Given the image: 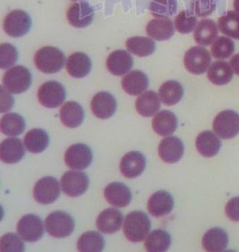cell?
Segmentation results:
<instances>
[{"instance_id": "cell-37", "label": "cell", "mask_w": 239, "mask_h": 252, "mask_svg": "<svg viewBox=\"0 0 239 252\" xmlns=\"http://www.w3.org/2000/svg\"><path fill=\"white\" fill-rule=\"evenodd\" d=\"M104 247L103 236L94 231L83 233L77 244V249L80 252H100L104 250Z\"/></svg>"}, {"instance_id": "cell-28", "label": "cell", "mask_w": 239, "mask_h": 252, "mask_svg": "<svg viewBox=\"0 0 239 252\" xmlns=\"http://www.w3.org/2000/svg\"><path fill=\"white\" fill-rule=\"evenodd\" d=\"M195 146L202 156L212 158L219 153L221 142L217 134L211 130H206L197 136Z\"/></svg>"}, {"instance_id": "cell-13", "label": "cell", "mask_w": 239, "mask_h": 252, "mask_svg": "<svg viewBox=\"0 0 239 252\" xmlns=\"http://www.w3.org/2000/svg\"><path fill=\"white\" fill-rule=\"evenodd\" d=\"M95 10L87 2H78L72 4L67 10V17L69 24L77 28L83 29L92 24Z\"/></svg>"}, {"instance_id": "cell-44", "label": "cell", "mask_w": 239, "mask_h": 252, "mask_svg": "<svg viewBox=\"0 0 239 252\" xmlns=\"http://www.w3.org/2000/svg\"><path fill=\"white\" fill-rule=\"evenodd\" d=\"M216 9V0H192L191 11L198 17H207Z\"/></svg>"}, {"instance_id": "cell-25", "label": "cell", "mask_w": 239, "mask_h": 252, "mask_svg": "<svg viewBox=\"0 0 239 252\" xmlns=\"http://www.w3.org/2000/svg\"><path fill=\"white\" fill-rule=\"evenodd\" d=\"M92 69V61L84 53H74L67 60V71L70 76L83 78Z\"/></svg>"}, {"instance_id": "cell-7", "label": "cell", "mask_w": 239, "mask_h": 252, "mask_svg": "<svg viewBox=\"0 0 239 252\" xmlns=\"http://www.w3.org/2000/svg\"><path fill=\"white\" fill-rule=\"evenodd\" d=\"M210 52L202 46L189 49L184 56V66L186 69L195 75L205 73L211 66Z\"/></svg>"}, {"instance_id": "cell-14", "label": "cell", "mask_w": 239, "mask_h": 252, "mask_svg": "<svg viewBox=\"0 0 239 252\" xmlns=\"http://www.w3.org/2000/svg\"><path fill=\"white\" fill-rule=\"evenodd\" d=\"M158 153L164 162L176 163L182 159L184 154V145L178 137H167L160 143Z\"/></svg>"}, {"instance_id": "cell-47", "label": "cell", "mask_w": 239, "mask_h": 252, "mask_svg": "<svg viewBox=\"0 0 239 252\" xmlns=\"http://www.w3.org/2000/svg\"><path fill=\"white\" fill-rule=\"evenodd\" d=\"M234 8L235 10L239 13V0H234Z\"/></svg>"}, {"instance_id": "cell-29", "label": "cell", "mask_w": 239, "mask_h": 252, "mask_svg": "<svg viewBox=\"0 0 239 252\" xmlns=\"http://www.w3.org/2000/svg\"><path fill=\"white\" fill-rule=\"evenodd\" d=\"M178 126V119L172 112L163 110L153 117V130L160 136H169L175 132Z\"/></svg>"}, {"instance_id": "cell-9", "label": "cell", "mask_w": 239, "mask_h": 252, "mask_svg": "<svg viewBox=\"0 0 239 252\" xmlns=\"http://www.w3.org/2000/svg\"><path fill=\"white\" fill-rule=\"evenodd\" d=\"M60 184L57 179L52 176H46L39 179L34 187V198L40 204L54 203L60 196Z\"/></svg>"}, {"instance_id": "cell-12", "label": "cell", "mask_w": 239, "mask_h": 252, "mask_svg": "<svg viewBox=\"0 0 239 252\" xmlns=\"http://www.w3.org/2000/svg\"><path fill=\"white\" fill-rule=\"evenodd\" d=\"M89 178L86 174L77 171H68L61 179L62 189L69 197H79L86 192L89 188Z\"/></svg>"}, {"instance_id": "cell-10", "label": "cell", "mask_w": 239, "mask_h": 252, "mask_svg": "<svg viewBox=\"0 0 239 252\" xmlns=\"http://www.w3.org/2000/svg\"><path fill=\"white\" fill-rule=\"evenodd\" d=\"M17 232L24 241L37 242L43 236L44 225L39 217L28 214L20 220Z\"/></svg>"}, {"instance_id": "cell-31", "label": "cell", "mask_w": 239, "mask_h": 252, "mask_svg": "<svg viewBox=\"0 0 239 252\" xmlns=\"http://www.w3.org/2000/svg\"><path fill=\"white\" fill-rule=\"evenodd\" d=\"M234 76V70L231 65L224 61H216L211 65L208 71V78L213 85L224 86L231 82Z\"/></svg>"}, {"instance_id": "cell-23", "label": "cell", "mask_w": 239, "mask_h": 252, "mask_svg": "<svg viewBox=\"0 0 239 252\" xmlns=\"http://www.w3.org/2000/svg\"><path fill=\"white\" fill-rule=\"evenodd\" d=\"M228 235L221 228H212L204 234L202 245L205 251L210 252H224L228 246Z\"/></svg>"}, {"instance_id": "cell-24", "label": "cell", "mask_w": 239, "mask_h": 252, "mask_svg": "<svg viewBox=\"0 0 239 252\" xmlns=\"http://www.w3.org/2000/svg\"><path fill=\"white\" fill-rule=\"evenodd\" d=\"M122 87L127 94L138 96L147 90L149 87V79L142 71L134 70L123 78Z\"/></svg>"}, {"instance_id": "cell-26", "label": "cell", "mask_w": 239, "mask_h": 252, "mask_svg": "<svg viewBox=\"0 0 239 252\" xmlns=\"http://www.w3.org/2000/svg\"><path fill=\"white\" fill-rule=\"evenodd\" d=\"M219 30L217 24L211 19H203L194 30L193 38L201 46H209L218 38Z\"/></svg>"}, {"instance_id": "cell-22", "label": "cell", "mask_w": 239, "mask_h": 252, "mask_svg": "<svg viewBox=\"0 0 239 252\" xmlns=\"http://www.w3.org/2000/svg\"><path fill=\"white\" fill-rule=\"evenodd\" d=\"M147 35L152 39L163 41L171 39L175 33L174 23L169 18H156L149 22L146 27Z\"/></svg>"}, {"instance_id": "cell-48", "label": "cell", "mask_w": 239, "mask_h": 252, "mask_svg": "<svg viewBox=\"0 0 239 252\" xmlns=\"http://www.w3.org/2000/svg\"><path fill=\"white\" fill-rule=\"evenodd\" d=\"M72 1H81V0H72Z\"/></svg>"}, {"instance_id": "cell-20", "label": "cell", "mask_w": 239, "mask_h": 252, "mask_svg": "<svg viewBox=\"0 0 239 252\" xmlns=\"http://www.w3.org/2000/svg\"><path fill=\"white\" fill-rule=\"evenodd\" d=\"M104 196L108 204L120 208L127 206L132 200V193L129 188L119 182L107 185L104 190Z\"/></svg>"}, {"instance_id": "cell-17", "label": "cell", "mask_w": 239, "mask_h": 252, "mask_svg": "<svg viewBox=\"0 0 239 252\" xmlns=\"http://www.w3.org/2000/svg\"><path fill=\"white\" fill-rule=\"evenodd\" d=\"M146 167V158L141 153L131 151L125 154L120 163V170L126 178H135L141 175Z\"/></svg>"}, {"instance_id": "cell-18", "label": "cell", "mask_w": 239, "mask_h": 252, "mask_svg": "<svg viewBox=\"0 0 239 252\" xmlns=\"http://www.w3.org/2000/svg\"><path fill=\"white\" fill-rule=\"evenodd\" d=\"M26 150L23 142L18 138L5 139L0 146V158L7 164H14L22 160Z\"/></svg>"}, {"instance_id": "cell-39", "label": "cell", "mask_w": 239, "mask_h": 252, "mask_svg": "<svg viewBox=\"0 0 239 252\" xmlns=\"http://www.w3.org/2000/svg\"><path fill=\"white\" fill-rule=\"evenodd\" d=\"M177 9V0H153L150 5V10L156 18H169L176 14Z\"/></svg>"}, {"instance_id": "cell-5", "label": "cell", "mask_w": 239, "mask_h": 252, "mask_svg": "<svg viewBox=\"0 0 239 252\" xmlns=\"http://www.w3.org/2000/svg\"><path fill=\"white\" fill-rule=\"evenodd\" d=\"M213 130L224 140L235 138L239 133V114L233 110L222 111L213 121Z\"/></svg>"}, {"instance_id": "cell-2", "label": "cell", "mask_w": 239, "mask_h": 252, "mask_svg": "<svg viewBox=\"0 0 239 252\" xmlns=\"http://www.w3.org/2000/svg\"><path fill=\"white\" fill-rule=\"evenodd\" d=\"M151 227V220L146 214L141 211H134L125 218L124 233L129 241L141 242L150 233Z\"/></svg>"}, {"instance_id": "cell-19", "label": "cell", "mask_w": 239, "mask_h": 252, "mask_svg": "<svg viewBox=\"0 0 239 252\" xmlns=\"http://www.w3.org/2000/svg\"><path fill=\"white\" fill-rule=\"evenodd\" d=\"M123 220L124 216L118 209L107 208L99 214L96 220V227L101 233L111 234L121 229Z\"/></svg>"}, {"instance_id": "cell-41", "label": "cell", "mask_w": 239, "mask_h": 252, "mask_svg": "<svg viewBox=\"0 0 239 252\" xmlns=\"http://www.w3.org/2000/svg\"><path fill=\"white\" fill-rule=\"evenodd\" d=\"M175 28L182 34H189L197 25V18L190 10H182L175 19Z\"/></svg>"}, {"instance_id": "cell-6", "label": "cell", "mask_w": 239, "mask_h": 252, "mask_svg": "<svg viewBox=\"0 0 239 252\" xmlns=\"http://www.w3.org/2000/svg\"><path fill=\"white\" fill-rule=\"evenodd\" d=\"M32 26V20L24 10H15L9 12L3 22L5 32L12 38H21L27 35Z\"/></svg>"}, {"instance_id": "cell-27", "label": "cell", "mask_w": 239, "mask_h": 252, "mask_svg": "<svg viewBox=\"0 0 239 252\" xmlns=\"http://www.w3.org/2000/svg\"><path fill=\"white\" fill-rule=\"evenodd\" d=\"M62 123L70 128L80 126L84 119V110L76 101H67L60 110Z\"/></svg>"}, {"instance_id": "cell-16", "label": "cell", "mask_w": 239, "mask_h": 252, "mask_svg": "<svg viewBox=\"0 0 239 252\" xmlns=\"http://www.w3.org/2000/svg\"><path fill=\"white\" fill-rule=\"evenodd\" d=\"M133 64V58L125 50L112 52L106 59V68L115 76H123L126 74L132 68Z\"/></svg>"}, {"instance_id": "cell-21", "label": "cell", "mask_w": 239, "mask_h": 252, "mask_svg": "<svg viewBox=\"0 0 239 252\" xmlns=\"http://www.w3.org/2000/svg\"><path fill=\"white\" fill-rule=\"evenodd\" d=\"M174 207V199L171 194L166 191H157L153 193L148 202L149 213L155 218L168 215Z\"/></svg>"}, {"instance_id": "cell-1", "label": "cell", "mask_w": 239, "mask_h": 252, "mask_svg": "<svg viewBox=\"0 0 239 252\" xmlns=\"http://www.w3.org/2000/svg\"><path fill=\"white\" fill-rule=\"evenodd\" d=\"M34 62L39 71L52 74L56 73L64 68L66 57L60 49L45 46L39 49L36 53Z\"/></svg>"}, {"instance_id": "cell-15", "label": "cell", "mask_w": 239, "mask_h": 252, "mask_svg": "<svg viewBox=\"0 0 239 252\" xmlns=\"http://www.w3.org/2000/svg\"><path fill=\"white\" fill-rule=\"evenodd\" d=\"M91 109L95 117L100 119H107L112 117L117 110L115 97L107 92H99L91 101Z\"/></svg>"}, {"instance_id": "cell-8", "label": "cell", "mask_w": 239, "mask_h": 252, "mask_svg": "<svg viewBox=\"0 0 239 252\" xmlns=\"http://www.w3.org/2000/svg\"><path fill=\"white\" fill-rule=\"evenodd\" d=\"M38 101L47 108H57L66 99V89L56 81H49L40 86L38 91Z\"/></svg>"}, {"instance_id": "cell-40", "label": "cell", "mask_w": 239, "mask_h": 252, "mask_svg": "<svg viewBox=\"0 0 239 252\" xmlns=\"http://www.w3.org/2000/svg\"><path fill=\"white\" fill-rule=\"evenodd\" d=\"M235 52V42L228 37H218L212 43L211 55L216 59H226Z\"/></svg>"}, {"instance_id": "cell-38", "label": "cell", "mask_w": 239, "mask_h": 252, "mask_svg": "<svg viewBox=\"0 0 239 252\" xmlns=\"http://www.w3.org/2000/svg\"><path fill=\"white\" fill-rule=\"evenodd\" d=\"M218 27L225 36L239 39V13L236 10H229L218 20Z\"/></svg>"}, {"instance_id": "cell-35", "label": "cell", "mask_w": 239, "mask_h": 252, "mask_svg": "<svg viewBox=\"0 0 239 252\" xmlns=\"http://www.w3.org/2000/svg\"><path fill=\"white\" fill-rule=\"evenodd\" d=\"M171 245L170 234L163 230H155L145 241V249L149 252H166Z\"/></svg>"}, {"instance_id": "cell-30", "label": "cell", "mask_w": 239, "mask_h": 252, "mask_svg": "<svg viewBox=\"0 0 239 252\" xmlns=\"http://www.w3.org/2000/svg\"><path fill=\"white\" fill-rule=\"evenodd\" d=\"M160 97L154 91L144 92L137 97L135 101V109L137 113L144 117H153L161 107Z\"/></svg>"}, {"instance_id": "cell-42", "label": "cell", "mask_w": 239, "mask_h": 252, "mask_svg": "<svg viewBox=\"0 0 239 252\" xmlns=\"http://www.w3.org/2000/svg\"><path fill=\"white\" fill-rule=\"evenodd\" d=\"M18 51L10 43H3L0 46V68L3 69L12 67L18 60Z\"/></svg>"}, {"instance_id": "cell-11", "label": "cell", "mask_w": 239, "mask_h": 252, "mask_svg": "<svg viewBox=\"0 0 239 252\" xmlns=\"http://www.w3.org/2000/svg\"><path fill=\"white\" fill-rule=\"evenodd\" d=\"M93 161L91 148L83 144L69 146L65 154V162L72 170H84Z\"/></svg>"}, {"instance_id": "cell-32", "label": "cell", "mask_w": 239, "mask_h": 252, "mask_svg": "<svg viewBox=\"0 0 239 252\" xmlns=\"http://www.w3.org/2000/svg\"><path fill=\"white\" fill-rule=\"evenodd\" d=\"M50 138L47 132L41 128L29 130L25 137V146L29 152L38 154L43 152L49 146Z\"/></svg>"}, {"instance_id": "cell-43", "label": "cell", "mask_w": 239, "mask_h": 252, "mask_svg": "<svg viewBox=\"0 0 239 252\" xmlns=\"http://www.w3.org/2000/svg\"><path fill=\"white\" fill-rule=\"evenodd\" d=\"M22 237L15 233H7L0 238V252H22L25 251V244Z\"/></svg>"}, {"instance_id": "cell-36", "label": "cell", "mask_w": 239, "mask_h": 252, "mask_svg": "<svg viewBox=\"0 0 239 252\" xmlns=\"http://www.w3.org/2000/svg\"><path fill=\"white\" fill-rule=\"evenodd\" d=\"M1 132L7 136H18L22 134L26 128V121L18 114H6L1 118Z\"/></svg>"}, {"instance_id": "cell-4", "label": "cell", "mask_w": 239, "mask_h": 252, "mask_svg": "<svg viewBox=\"0 0 239 252\" xmlns=\"http://www.w3.org/2000/svg\"><path fill=\"white\" fill-rule=\"evenodd\" d=\"M47 233L55 238H65L73 233L75 221L69 214L55 211L50 214L45 220Z\"/></svg>"}, {"instance_id": "cell-3", "label": "cell", "mask_w": 239, "mask_h": 252, "mask_svg": "<svg viewBox=\"0 0 239 252\" xmlns=\"http://www.w3.org/2000/svg\"><path fill=\"white\" fill-rule=\"evenodd\" d=\"M32 84V75L28 68L15 66L8 69L3 77V87L12 94H21L28 90Z\"/></svg>"}, {"instance_id": "cell-46", "label": "cell", "mask_w": 239, "mask_h": 252, "mask_svg": "<svg viewBox=\"0 0 239 252\" xmlns=\"http://www.w3.org/2000/svg\"><path fill=\"white\" fill-rule=\"evenodd\" d=\"M230 65L233 68L234 72L239 75V54H237L236 56H234L231 60H230Z\"/></svg>"}, {"instance_id": "cell-34", "label": "cell", "mask_w": 239, "mask_h": 252, "mask_svg": "<svg viewBox=\"0 0 239 252\" xmlns=\"http://www.w3.org/2000/svg\"><path fill=\"white\" fill-rule=\"evenodd\" d=\"M125 44L130 53L139 58L151 56L156 49L154 40L148 37H132L126 40Z\"/></svg>"}, {"instance_id": "cell-33", "label": "cell", "mask_w": 239, "mask_h": 252, "mask_svg": "<svg viewBox=\"0 0 239 252\" xmlns=\"http://www.w3.org/2000/svg\"><path fill=\"white\" fill-rule=\"evenodd\" d=\"M184 95L182 84L177 81H167L163 83L159 89V97L163 104L172 106L179 103Z\"/></svg>"}, {"instance_id": "cell-45", "label": "cell", "mask_w": 239, "mask_h": 252, "mask_svg": "<svg viewBox=\"0 0 239 252\" xmlns=\"http://www.w3.org/2000/svg\"><path fill=\"white\" fill-rule=\"evenodd\" d=\"M225 214L231 220L239 221V197H234L225 206Z\"/></svg>"}]
</instances>
